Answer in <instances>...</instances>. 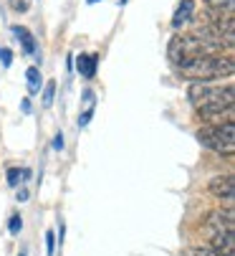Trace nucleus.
I'll use <instances>...</instances> for the list:
<instances>
[{"label": "nucleus", "instance_id": "nucleus-1", "mask_svg": "<svg viewBox=\"0 0 235 256\" xmlns=\"http://www.w3.org/2000/svg\"><path fill=\"white\" fill-rule=\"evenodd\" d=\"M190 102L198 109V114L210 124V127H220V124H230L233 122V99H235V89L233 84H203V82H192L190 84Z\"/></svg>", "mask_w": 235, "mask_h": 256}, {"label": "nucleus", "instance_id": "nucleus-2", "mask_svg": "<svg viewBox=\"0 0 235 256\" xmlns=\"http://www.w3.org/2000/svg\"><path fill=\"white\" fill-rule=\"evenodd\" d=\"M185 79H192V82H213V79H223V76H230L235 71V64H233V56H198L192 58L190 64L180 66L177 68Z\"/></svg>", "mask_w": 235, "mask_h": 256}, {"label": "nucleus", "instance_id": "nucleus-3", "mask_svg": "<svg viewBox=\"0 0 235 256\" xmlns=\"http://www.w3.org/2000/svg\"><path fill=\"white\" fill-rule=\"evenodd\" d=\"M233 228H235V216L233 208H218L208 216L205 221V231L210 236V246L223 251V254H233L235 248V238H233Z\"/></svg>", "mask_w": 235, "mask_h": 256}, {"label": "nucleus", "instance_id": "nucleus-4", "mask_svg": "<svg viewBox=\"0 0 235 256\" xmlns=\"http://www.w3.org/2000/svg\"><path fill=\"white\" fill-rule=\"evenodd\" d=\"M198 142L218 155H233L235 152V124L233 122L220 124V127L205 124L203 130H198Z\"/></svg>", "mask_w": 235, "mask_h": 256}, {"label": "nucleus", "instance_id": "nucleus-5", "mask_svg": "<svg viewBox=\"0 0 235 256\" xmlns=\"http://www.w3.org/2000/svg\"><path fill=\"white\" fill-rule=\"evenodd\" d=\"M167 56H170V61L180 68V66H185V64H190L192 58H198V56H208L205 54V48H203V44L195 38V36L190 33H182V36H172V41H170V46H167Z\"/></svg>", "mask_w": 235, "mask_h": 256}, {"label": "nucleus", "instance_id": "nucleus-6", "mask_svg": "<svg viewBox=\"0 0 235 256\" xmlns=\"http://www.w3.org/2000/svg\"><path fill=\"white\" fill-rule=\"evenodd\" d=\"M208 190L225 203V208H233V200H235V180L233 175H215L210 182H208Z\"/></svg>", "mask_w": 235, "mask_h": 256}, {"label": "nucleus", "instance_id": "nucleus-7", "mask_svg": "<svg viewBox=\"0 0 235 256\" xmlns=\"http://www.w3.org/2000/svg\"><path fill=\"white\" fill-rule=\"evenodd\" d=\"M192 13H195V0H182L175 10V16H172V28H177V30L185 28L192 20Z\"/></svg>", "mask_w": 235, "mask_h": 256}, {"label": "nucleus", "instance_id": "nucleus-8", "mask_svg": "<svg viewBox=\"0 0 235 256\" xmlns=\"http://www.w3.org/2000/svg\"><path fill=\"white\" fill-rule=\"evenodd\" d=\"M96 66H99V56H96V54H81V56L76 58L78 74L86 76V79H94V76H96Z\"/></svg>", "mask_w": 235, "mask_h": 256}, {"label": "nucleus", "instance_id": "nucleus-9", "mask_svg": "<svg viewBox=\"0 0 235 256\" xmlns=\"http://www.w3.org/2000/svg\"><path fill=\"white\" fill-rule=\"evenodd\" d=\"M13 36H15V38H20L25 54H35L38 46H35V38H33V33H30L28 28H23V26H13Z\"/></svg>", "mask_w": 235, "mask_h": 256}, {"label": "nucleus", "instance_id": "nucleus-10", "mask_svg": "<svg viewBox=\"0 0 235 256\" xmlns=\"http://www.w3.org/2000/svg\"><path fill=\"white\" fill-rule=\"evenodd\" d=\"M182 256H233V254H223L213 246H187L182 251Z\"/></svg>", "mask_w": 235, "mask_h": 256}, {"label": "nucleus", "instance_id": "nucleus-11", "mask_svg": "<svg viewBox=\"0 0 235 256\" xmlns=\"http://www.w3.org/2000/svg\"><path fill=\"white\" fill-rule=\"evenodd\" d=\"M25 79H28V92L30 94H35V92H41V71H38L35 66H30L28 71H25Z\"/></svg>", "mask_w": 235, "mask_h": 256}, {"label": "nucleus", "instance_id": "nucleus-12", "mask_svg": "<svg viewBox=\"0 0 235 256\" xmlns=\"http://www.w3.org/2000/svg\"><path fill=\"white\" fill-rule=\"evenodd\" d=\"M30 178V170H20V168H10L8 170V186L18 188L20 186V180H28Z\"/></svg>", "mask_w": 235, "mask_h": 256}, {"label": "nucleus", "instance_id": "nucleus-13", "mask_svg": "<svg viewBox=\"0 0 235 256\" xmlns=\"http://www.w3.org/2000/svg\"><path fill=\"white\" fill-rule=\"evenodd\" d=\"M205 6L210 10H228V13H233V0H205Z\"/></svg>", "mask_w": 235, "mask_h": 256}, {"label": "nucleus", "instance_id": "nucleus-14", "mask_svg": "<svg viewBox=\"0 0 235 256\" xmlns=\"http://www.w3.org/2000/svg\"><path fill=\"white\" fill-rule=\"evenodd\" d=\"M53 96H56V82H48L46 89H43V106H51Z\"/></svg>", "mask_w": 235, "mask_h": 256}, {"label": "nucleus", "instance_id": "nucleus-15", "mask_svg": "<svg viewBox=\"0 0 235 256\" xmlns=\"http://www.w3.org/2000/svg\"><path fill=\"white\" fill-rule=\"evenodd\" d=\"M46 254H48V256L56 254V234H53V231L46 234Z\"/></svg>", "mask_w": 235, "mask_h": 256}, {"label": "nucleus", "instance_id": "nucleus-16", "mask_svg": "<svg viewBox=\"0 0 235 256\" xmlns=\"http://www.w3.org/2000/svg\"><path fill=\"white\" fill-rule=\"evenodd\" d=\"M0 64H3L5 68H8L10 64H13V51H10V48H5V46L0 48Z\"/></svg>", "mask_w": 235, "mask_h": 256}, {"label": "nucleus", "instance_id": "nucleus-17", "mask_svg": "<svg viewBox=\"0 0 235 256\" xmlns=\"http://www.w3.org/2000/svg\"><path fill=\"white\" fill-rule=\"evenodd\" d=\"M8 3H10V8L15 13H25L28 10V0H8Z\"/></svg>", "mask_w": 235, "mask_h": 256}, {"label": "nucleus", "instance_id": "nucleus-18", "mask_svg": "<svg viewBox=\"0 0 235 256\" xmlns=\"http://www.w3.org/2000/svg\"><path fill=\"white\" fill-rule=\"evenodd\" d=\"M20 226H23V221H20V216H10V226H8V231L15 236L18 231H20Z\"/></svg>", "mask_w": 235, "mask_h": 256}, {"label": "nucleus", "instance_id": "nucleus-19", "mask_svg": "<svg viewBox=\"0 0 235 256\" xmlns=\"http://www.w3.org/2000/svg\"><path fill=\"white\" fill-rule=\"evenodd\" d=\"M91 114H94V109L89 106V109H86V112H84L81 117H78V124H81V127H86V124H89V120H91Z\"/></svg>", "mask_w": 235, "mask_h": 256}, {"label": "nucleus", "instance_id": "nucleus-20", "mask_svg": "<svg viewBox=\"0 0 235 256\" xmlns=\"http://www.w3.org/2000/svg\"><path fill=\"white\" fill-rule=\"evenodd\" d=\"M53 148H56V150H61V148H63V134H61V132L53 137Z\"/></svg>", "mask_w": 235, "mask_h": 256}, {"label": "nucleus", "instance_id": "nucleus-21", "mask_svg": "<svg viewBox=\"0 0 235 256\" xmlns=\"http://www.w3.org/2000/svg\"><path fill=\"white\" fill-rule=\"evenodd\" d=\"M20 106H23V112H25V114H30V99H23Z\"/></svg>", "mask_w": 235, "mask_h": 256}, {"label": "nucleus", "instance_id": "nucleus-22", "mask_svg": "<svg viewBox=\"0 0 235 256\" xmlns=\"http://www.w3.org/2000/svg\"><path fill=\"white\" fill-rule=\"evenodd\" d=\"M28 198V190H18V200H25Z\"/></svg>", "mask_w": 235, "mask_h": 256}, {"label": "nucleus", "instance_id": "nucleus-23", "mask_svg": "<svg viewBox=\"0 0 235 256\" xmlns=\"http://www.w3.org/2000/svg\"><path fill=\"white\" fill-rule=\"evenodd\" d=\"M86 3H89V6H94V3H101V0H86Z\"/></svg>", "mask_w": 235, "mask_h": 256}, {"label": "nucleus", "instance_id": "nucleus-24", "mask_svg": "<svg viewBox=\"0 0 235 256\" xmlns=\"http://www.w3.org/2000/svg\"><path fill=\"white\" fill-rule=\"evenodd\" d=\"M20 256H25V254H23V251H20Z\"/></svg>", "mask_w": 235, "mask_h": 256}]
</instances>
